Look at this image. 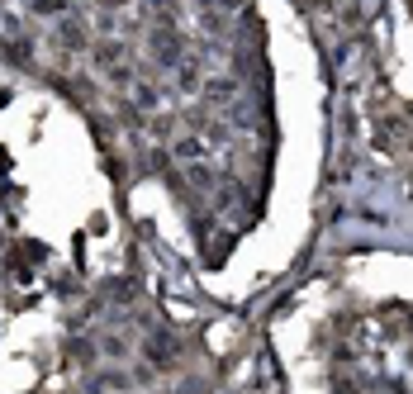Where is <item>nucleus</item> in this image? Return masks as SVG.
<instances>
[{"instance_id": "1", "label": "nucleus", "mask_w": 413, "mask_h": 394, "mask_svg": "<svg viewBox=\"0 0 413 394\" xmlns=\"http://www.w3.org/2000/svg\"><path fill=\"white\" fill-rule=\"evenodd\" d=\"M57 38H62V43H67V47H81V43H86V33H81V29H77V24H72V19H67L62 29H57Z\"/></svg>"}, {"instance_id": "2", "label": "nucleus", "mask_w": 413, "mask_h": 394, "mask_svg": "<svg viewBox=\"0 0 413 394\" xmlns=\"http://www.w3.org/2000/svg\"><path fill=\"white\" fill-rule=\"evenodd\" d=\"M67 0H33V15H62Z\"/></svg>"}]
</instances>
